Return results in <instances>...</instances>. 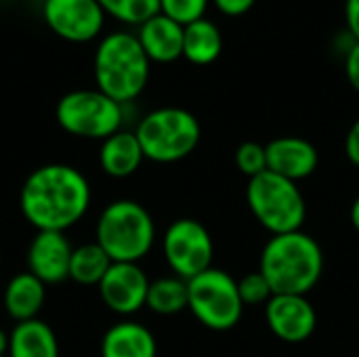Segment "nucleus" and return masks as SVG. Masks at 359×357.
Listing matches in <instances>:
<instances>
[{"label": "nucleus", "mask_w": 359, "mask_h": 357, "mask_svg": "<svg viewBox=\"0 0 359 357\" xmlns=\"http://www.w3.org/2000/svg\"><path fill=\"white\" fill-rule=\"evenodd\" d=\"M223 53V34L208 21L198 19L183 27V57L194 65H210Z\"/></svg>", "instance_id": "20"}, {"label": "nucleus", "mask_w": 359, "mask_h": 357, "mask_svg": "<svg viewBox=\"0 0 359 357\" xmlns=\"http://www.w3.org/2000/svg\"><path fill=\"white\" fill-rule=\"evenodd\" d=\"M135 135L147 160L172 164L196 151L202 128L191 112L183 107H160L143 116Z\"/></svg>", "instance_id": "6"}, {"label": "nucleus", "mask_w": 359, "mask_h": 357, "mask_svg": "<svg viewBox=\"0 0 359 357\" xmlns=\"http://www.w3.org/2000/svg\"><path fill=\"white\" fill-rule=\"evenodd\" d=\"M212 2L227 17H242L257 4V0H212Z\"/></svg>", "instance_id": "27"}, {"label": "nucleus", "mask_w": 359, "mask_h": 357, "mask_svg": "<svg viewBox=\"0 0 359 357\" xmlns=\"http://www.w3.org/2000/svg\"><path fill=\"white\" fill-rule=\"evenodd\" d=\"M259 271L267 278L273 295H309L324 274L322 246L303 229L271 236L263 246Z\"/></svg>", "instance_id": "2"}, {"label": "nucleus", "mask_w": 359, "mask_h": 357, "mask_svg": "<svg viewBox=\"0 0 359 357\" xmlns=\"http://www.w3.org/2000/svg\"><path fill=\"white\" fill-rule=\"evenodd\" d=\"M162 250L172 274L187 282L212 267V236L196 219L172 221L162 238Z\"/></svg>", "instance_id": "9"}, {"label": "nucleus", "mask_w": 359, "mask_h": 357, "mask_svg": "<svg viewBox=\"0 0 359 357\" xmlns=\"http://www.w3.org/2000/svg\"><path fill=\"white\" fill-rule=\"evenodd\" d=\"M19 204L25 221L38 231H63L76 225L90 206L86 177L69 164H44L25 179Z\"/></svg>", "instance_id": "1"}, {"label": "nucleus", "mask_w": 359, "mask_h": 357, "mask_svg": "<svg viewBox=\"0 0 359 357\" xmlns=\"http://www.w3.org/2000/svg\"><path fill=\"white\" fill-rule=\"evenodd\" d=\"M95 242L114 263H139L156 242V225L143 204L116 200L103 208L97 221Z\"/></svg>", "instance_id": "4"}, {"label": "nucleus", "mask_w": 359, "mask_h": 357, "mask_svg": "<svg viewBox=\"0 0 359 357\" xmlns=\"http://www.w3.org/2000/svg\"><path fill=\"white\" fill-rule=\"evenodd\" d=\"M236 168L248 179L267 170V147L257 141H244L236 149Z\"/></svg>", "instance_id": "25"}, {"label": "nucleus", "mask_w": 359, "mask_h": 357, "mask_svg": "<svg viewBox=\"0 0 359 357\" xmlns=\"http://www.w3.org/2000/svg\"><path fill=\"white\" fill-rule=\"evenodd\" d=\"M101 357H158V343L143 324L118 322L101 341Z\"/></svg>", "instance_id": "17"}, {"label": "nucleus", "mask_w": 359, "mask_h": 357, "mask_svg": "<svg viewBox=\"0 0 359 357\" xmlns=\"http://www.w3.org/2000/svg\"><path fill=\"white\" fill-rule=\"evenodd\" d=\"M105 15L128 23L141 25L160 13V0H97Z\"/></svg>", "instance_id": "23"}, {"label": "nucleus", "mask_w": 359, "mask_h": 357, "mask_svg": "<svg viewBox=\"0 0 359 357\" xmlns=\"http://www.w3.org/2000/svg\"><path fill=\"white\" fill-rule=\"evenodd\" d=\"M246 202L252 217L271 236L301 231L307 219V202L299 185L271 170L248 179Z\"/></svg>", "instance_id": "5"}, {"label": "nucleus", "mask_w": 359, "mask_h": 357, "mask_svg": "<svg viewBox=\"0 0 359 357\" xmlns=\"http://www.w3.org/2000/svg\"><path fill=\"white\" fill-rule=\"evenodd\" d=\"M238 292L244 303V307H257V305H267L273 297V290L267 282V278L257 269L246 274L244 278L238 280Z\"/></svg>", "instance_id": "24"}, {"label": "nucleus", "mask_w": 359, "mask_h": 357, "mask_svg": "<svg viewBox=\"0 0 359 357\" xmlns=\"http://www.w3.org/2000/svg\"><path fill=\"white\" fill-rule=\"evenodd\" d=\"M2 357H8V356H2Z\"/></svg>", "instance_id": "34"}, {"label": "nucleus", "mask_w": 359, "mask_h": 357, "mask_svg": "<svg viewBox=\"0 0 359 357\" xmlns=\"http://www.w3.org/2000/svg\"><path fill=\"white\" fill-rule=\"evenodd\" d=\"M149 278L139 263H111L99 282L101 301L118 316H133L147 303Z\"/></svg>", "instance_id": "12"}, {"label": "nucleus", "mask_w": 359, "mask_h": 357, "mask_svg": "<svg viewBox=\"0 0 359 357\" xmlns=\"http://www.w3.org/2000/svg\"><path fill=\"white\" fill-rule=\"evenodd\" d=\"M183 27L164 13L154 15L139 25L137 38L149 61L172 63L183 57Z\"/></svg>", "instance_id": "15"}, {"label": "nucleus", "mask_w": 359, "mask_h": 357, "mask_svg": "<svg viewBox=\"0 0 359 357\" xmlns=\"http://www.w3.org/2000/svg\"><path fill=\"white\" fill-rule=\"evenodd\" d=\"M267 170L294 183L311 177L320 164L316 145L303 137H278L267 145Z\"/></svg>", "instance_id": "14"}, {"label": "nucleus", "mask_w": 359, "mask_h": 357, "mask_svg": "<svg viewBox=\"0 0 359 357\" xmlns=\"http://www.w3.org/2000/svg\"><path fill=\"white\" fill-rule=\"evenodd\" d=\"M187 309L208 330L227 332L236 328L244 316V303L238 292V280L217 267L187 282Z\"/></svg>", "instance_id": "7"}, {"label": "nucleus", "mask_w": 359, "mask_h": 357, "mask_svg": "<svg viewBox=\"0 0 359 357\" xmlns=\"http://www.w3.org/2000/svg\"><path fill=\"white\" fill-rule=\"evenodd\" d=\"M8 357H59L53 328L38 318L15 324L8 332Z\"/></svg>", "instance_id": "19"}, {"label": "nucleus", "mask_w": 359, "mask_h": 357, "mask_svg": "<svg viewBox=\"0 0 359 357\" xmlns=\"http://www.w3.org/2000/svg\"><path fill=\"white\" fill-rule=\"evenodd\" d=\"M8 2H15V0H8Z\"/></svg>", "instance_id": "33"}, {"label": "nucleus", "mask_w": 359, "mask_h": 357, "mask_svg": "<svg viewBox=\"0 0 359 357\" xmlns=\"http://www.w3.org/2000/svg\"><path fill=\"white\" fill-rule=\"evenodd\" d=\"M111 259L107 252L97 244H82L74 248L72 261H69V280L82 284V286H99L107 269L111 267Z\"/></svg>", "instance_id": "21"}, {"label": "nucleus", "mask_w": 359, "mask_h": 357, "mask_svg": "<svg viewBox=\"0 0 359 357\" xmlns=\"http://www.w3.org/2000/svg\"><path fill=\"white\" fill-rule=\"evenodd\" d=\"M345 21L349 34L359 42V0H345Z\"/></svg>", "instance_id": "30"}, {"label": "nucleus", "mask_w": 359, "mask_h": 357, "mask_svg": "<svg viewBox=\"0 0 359 357\" xmlns=\"http://www.w3.org/2000/svg\"><path fill=\"white\" fill-rule=\"evenodd\" d=\"M349 219H351V225H353V229L359 234V196L353 200V204H351V213H349Z\"/></svg>", "instance_id": "31"}, {"label": "nucleus", "mask_w": 359, "mask_h": 357, "mask_svg": "<svg viewBox=\"0 0 359 357\" xmlns=\"http://www.w3.org/2000/svg\"><path fill=\"white\" fill-rule=\"evenodd\" d=\"M345 72H347L349 84L359 93V42H353V46L347 50V57H345Z\"/></svg>", "instance_id": "28"}, {"label": "nucleus", "mask_w": 359, "mask_h": 357, "mask_svg": "<svg viewBox=\"0 0 359 357\" xmlns=\"http://www.w3.org/2000/svg\"><path fill=\"white\" fill-rule=\"evenodd\" d=\"M145 160L141 143L135 133L118 130L111 137L101 141L99 149V164L105 175L114 179H126L135 175Z\"/></svg>", "instance_id": "16"}, {"label": "nucleus", "mask_w": 359, "mask_h": 357, "mask_svg": "<svg viewBox=\"0 0 359 357\" xmlns=\"http://www.w3.org/2000/svg\"><path fill=\"white\" fill-rule=\"evenodd\" d=\"M149 59L135 34L114 32L95 50V82L120 105L135 101L147 86Z\"/></svg>", "instance_id": "3"}, {"label": "nucleus", "mask_w": 359, "mask_h": 357, "mask_svg": "<svg viewBox=\"0 0 359 357\" xmlns=\"http://www.w3.org/2000/svg\"><path fill=\"white\" fill-rule=\"evenodd\" d=\"M72 252L63 231H38L27 248V271L44 284H61L69 278Z\"/></svg>", "instance_id": "13"}, {"label": "nucleus", "mask_w": 359, "mask_h": 357, "mask_svg": "<svg viewBox=\"0 0 359 357\" xmlns=\"http://www.w3.org/2000/svg\"><path fill=\"white\" fill-rule=\"evenodd\" d=\"M345 154H347L349 162L359 168V118L353 122V126H351L349 133H347V139H345Z\"/></svg>", "instance_id": "29"}, {"label": "nucleus", "mask_w": 359, "mask_h": 357, "mask_svg": "<svg viewBox=\"0 0 359 357\" xmlns=\"http://www.w3.org/2000/svg\"><path fill=\"white\" fill-rule=\"evenodd\" d=\"M206 6L208 0H160V13L168 15L181 25L202 19Z\"/></svg>", "instance_id": "26"}, {"label": "nucleus", "mask_w": 359, "mask_h": 357, "mask_svg": "<svg viewBox=\"0 0 359 357\" xmlns=\"http://www.w3.org/2000/svg\"><path fill=\"white\" fill-rule=\"evenodd\" d=\"M46 299V284L29 271L17 274L4 288V309L17 324L36 320Z\"/></svg>", "instance_id": "18"}, {"label": "nucleus", "mask_w": 359, "mask_h": 357, "mask_svg": "<svg viewBox=\"0 0 359 357\" xmlns=\"http://www.w3.org/2000/svg\"><path fill=\"white\" fill-rule=\"evenodd\" d=\"M42 15L50 32L69 42L95 40L105 21L97 0H44Z\"/></svg>", "instance_id": "10"}, {"label": "nucleus", "mask_w": 359, "mask_h": 357, "mask_svg": "<svg viewBox=\"0 0 359 357\" xmlns=\"http://www.w3.org/2000/svg\"><path fill=\"white\" fill-rule=\"evenodd\" d=\"M265 322L276 339L299 345L313 337L318 314L307 295H273L265 305Z\"/></svg>", "instance_id": "11"}, {"label": "nucleus", "mask_w": 359, "mask_h": 357, "mask_svg": "<svg viewBox=\"0 0 359 357\" xmlns=\"http://www.w3.org/2000/svg\"><path fill=\"white\" fill-rule=\"evenodd\" d=\"M8 356V335L0 328V357Z\"/></svg>", "instance_id": "32"}, {"label": "nucleus", "mask_w": 359, "mask_h": 357, "mask_svg": "<svg viewBox=\"0 0 359 357\" xmlns=\"http://www.w3.org/2000/svg\"><path fill=\"white\" fill-rule=\"evenodd\" d=\"M55 118L57 124L74 137L103 141L122 130L124 112L118 101L99 88H82L65 93L59 99Z\"/></svg>", "instance_id": "8"}, {"label": "nucleus", "mask_w": 359, "mask_h": 357, "mask_svg": "<svg viewBox=\"0 0 359 357\" xmlns=\"http://www.w3.org/2000/svg\"><path fill=\"white\" fill-rule=\"evenodd\" d=\"M189 303V290H187V280L179 276H168L154 280L147 290V303L154 314L158 316H175L187 309Z\"/></svg>", "instance_id": "22"}]
</instances>
